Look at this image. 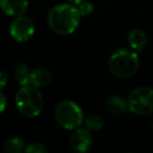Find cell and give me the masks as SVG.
<instances>
[{"instance_id": "e0dca14e", "label": "cell", "mask_w": 153, "mask_h": 153, "mask_svg": "<svg viewBox=\"0 0 153 153\" xmlns=\"http://www.w3.org/2000/svg\"><path fill=\"white\" fill-rule=\"evenodd\" d=\"M7 81H9L7 74L5 71H3V70H0V89L5 87V85L7 84Z\"/></svg>"}, {"instance_id": "8992f818", "label": "cell", "mask_w": 153, "mask_h": 153, "mask_svg": "<svg viewBox=\"0 0 153 153\" xmlns=\"http://www.w3.org/2000/svg\"><path fill=\"white\" fill-rule=\"evenodd\" d=\"M35 33V24L28 17L17 16L10 24V34L17 42H25L30 40Z\"/></svg>"}, {"instance_id": "277c9868", "label": "cell", "mask_w": 153, "mask_h": 153, "mask_svg": "<svg viewBox=\"0 0 153 153\" xmlns=\"http://www.w3.org/2000/svg\"><path fill=\"white\" fill-rule=\"evenodd\" d=\"M55 117L58 124L66 130H74L79 128L84 122L82 109L76 103L65 100L57 105Z\"/></svg>"}, {"instance_id": "d6986e66", "label": "cell", "mask_w": 153, "mask_h": 153, "mask_svg": "<svg viewBox=\"0 0 153 153\" xmlns=\"http://www.w3.org/2000/svg\"><path fill=\"white\" fill-rule=\"evenodd\" d=\"M83 1H84V0H68V2L71 3V4H74V5L80 4V3L83 2Z\"/></svg>"}, {"instance_id": "ffe728a7", "label": "cell", "mask_w": 153, "mask_h": 153, "mask_svg": "<svg viewBox=\"0 0 153 153\" xmlns=\"http://www.w3.org/2000/svg\"><path fill=\"white\" fill-rule=\"evenodd\" d=\"M151 127H152V130H153V123H152V126H151Z\"/></svg>"}, {"instance_id": "9c48e42d", "label": "cell", "mask_w": 153, "mask_h": 153, "mask_svg": "<svg viewBox=\"0 0 153 153\" xmlns=\"http://www.w3.org/2000/svg\"><path fill=\"white\" fill-rule=\"evenodd\" d=\"M53 80V74L46 68L38 67L30 71V85L35 86L37 88L45 87L49 85Z\"/></svg>"}, {"instance_id": "5bb4252c", "label": "cell", "mask_w": 153, "mask_h": 153, "mask_svg": "<svg viewBox=\"0 0 153 153\" xmlns=\"http://www.w3.org/2000/svg\"><path fill=\"white\" fill-rule=\"evenodd\" d=\"M84 123H85V128H87L90 131H99L104 126V121L98 114L88 115L84 121Z\"/></svg>"}, {"instance_id": "6da1fadb", "label": "cell", "mask_w": 153, "mask_h": 153, "mask_svg": "<svg viewBox=\"0 0 153 153\" xmlns=\"http://www.w3.org/2000/svg\"><path fill=\"white\" fill-rule=\"evenodd\" d=\"M80 15L76 5L62 3L49 10L47 22L55 34L60 36L70 35L76 30L80 23Z\"/></svg>"}, {"instance_id": "5b68a950", "label": "cell", "mask_w": 153, "mask_h": 153, "mask_svg": "<svg viewBox=\"0 0 153 153\" xmlns=\"http://www.w3.org/2000/svg\"><path fill=\"white\" fill-rule=\"evenodd\" d=\"M128 108L137 115H149L153 113V88L140 86L135 88L128 99Z\"/></svg>"}, {"instance_id": "3957f363", "label": "cell", "mask_w": 153, "mask_h": 153, "mask_svg": "<svg viewBox=\"0 0 153 153\" xmlns=\"http://www.w3.org/2000/svg\"><path fill=\"white\" fill-rule=\"evenodd\" d=\"M16 105L20 113L27 117H35L43 110L44 99L35 86H21L16 94Z\"/></svg>"}, {"instance_id": "30bf717a", "label": "cell", "mask_w": 153, "mask_h": 153, "mask_svg": "<svg viewBox=\"0 0 153 153\" xmlns=\"http://www.w3.org/2000/svg\"><path fill=\"white\" fill-rule=\"evenodd\" d=\"M128 43L133 51H140L146 47L147 43H148V37L143 30L134 28L128 35Z\"/></svg>"}, {"instance_id": "8fae6325", "label": "cell", "mask_w": 153, "mask_h": 153, "mask_svg": "<svg viewBox=\"0 0 153 153\" xmlns=\"http://www.w3.org/2000/svg\"><path fill=\"white\" fill-rule=\"evenodd\" d=\"M127 103L119 97H112L106 103V110L113 115H120L125 113V111L127 110Z\"/></svg>"}, {"instance_id": "52a82bcc", "label": "cell", "mask_w": 153, "mask_h": 153, "mask_svg": "<svg viewBox=\"0 0 153 153\" xmlns=\"http://www.w3.org/2000/svg\"><path fill=\"white\" fill-rule=\"evenodd\" d=\"M94 142L91 131L87 128H76L69 138L70 148L76 152L83 153L90 149Z\"/></svg>"}, {"instance_id": "4fadbf2b", "label": "cell", "mask_w": 153, "mask_h": 153, "mask_svg": "<svg viewBox=\"0 0 153 153\" xmlns=\"http://www.w3.org/2000/svg\"><path fill=\"white\" fill-rule=\"evenodd\" d=\"M24 150H25L24 140L18 136L7 140L3 146V151L7 153H21Z\"/></svg>"}, {"instance_id": "7a4b0ae2", "label": "cell", "mask_w": 153, "mask_h": 153, "mask_svg": "<svg viewBox=\"0 0 153 153\" xmlns=\"http://www.w3.org/2000/svg\"><path fill=\"white\" fill-rule=\"evenodd\" d=\"M108 67L114 76L120 79H127L135 74L138 70L140 58L133 49H119L109 58Z\"/></svg>"}, {"instance_id": "9a60e30c", "label": "cell", "mask_w": 153, "mask_h": 153, "mask_svg": "<svg viewBox=\"0 0 153 153\" xmlns=\"http://www.w3.org/2000/svg\"><path fill=\"white\" fill-rule=\"evenodd\" d=\"M78 7V11H79L80 15L81 16H88L94 12V4L91 2H88V1H85L84 0L83 2H81L80 4L76 5Z\"/></svg>"}, {"instance_id": "ba28073f", "label": "cell", "mask_w": 153, "mask_h": 153, "mask_svg": "<svg viewBox=\"0 0 153 153\" xmlns=\"http://www.w3.org/2000/svg\"><path fill=\"white\" fill-rule=\"evenodd\" d=\"M28 7V0H0V9L13 17L23 15Z\"/></svg>"}, {"instance_id": "ac0fdd59", "label": "cell", "mask_w": 153, "mask_h": 153, "mask_svg": "<svg viewBox=\"0 0 153 153\" xmlns=\"http://www.w3.org/2000/svg\"><path fill=\"white\" fill-rule=\"evenodd\" d=\"M7 108V98L0 91V113H2Z\"/></svg>"}, {"instance_id": "2e32d148", "label": "cell", "mask_w": 153, "mask_h": 153, "mask_svg": "<svg viewBox=\"0 0 153 153\" xmlns=\"http://www.w3.org/2000/svg\"><path fill=\"white\" fill-rule=\"evenodd\" d=\"M25 152L27 153H47V149L41 143H32L27 147H25Z\"/></svg>"}, {"instance_id": "7c38bea8", "label": "cell", "mask_w": 153, "mask_h": 153, "mask_svg": "<svg viewBox=\"0 0 153 153\" xmlns=\"http://www.w3.org/2000/svg\"><path fill=\"white\" fill-rule=\"evenodd\" d=\"M30 70L25 63H19L15 67V78L16 81L21 86L30 85Z\"/></svg>"}]
</instances>
